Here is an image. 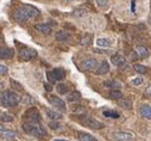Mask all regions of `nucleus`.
<instances>
[{"instance_id": "35", "label": "nucleus", "mask_w": 151, "mask_h": 141, "mask_svg": "<svg viewBox=\"0 0 151 141\" xmlns=\"http://www.w3.org/2000/svg\"><path fill=\"white\" fill-rule=\"evenodd\" d=\"M119 104L122 105L123 108H125V109H131V103L130 102H123V100H120Z\"/></svg>"}, {"instance_id": "2", "label": "nucleus", "mask_w": 151, "mask_h": 141, "mask_svg": "<svg viewBox=\"0 0 151 141\" xmlns=\"http://www.w3.org/2000/svg\"><path fill=\"white\" fill-rule=\"evenodd\" d=\"M22 128L26 134L32 135V136H44L47 134L45 129L37 122H26L23 124Z\"/></svg>"}, {"instance_id": "24", "label": "nucleus", "mask_w": 151, "mask_h": 141, "mask_svg": "<svg viewBox=\"0 0 151 141\" xmlns=\"http://www.w3.org/2000/svg\"><path fill=\"white\" fill-rule=\"evenodd\" d=\"M96 44H98L99 47H109V46L112 44V41L108 40V39H99V40L96 41Z\"/></svg>"}, {"instance_id": "38", "label": "nucleus", "mask_w": 151, "mask_h": 141, "mask_svg": "<svg viewBox=\"0 0 151 141\" xmlns=\"http://www.w3.org/2000/svg\"><path fill=\"white\" fill-rule=\"evenodd\" d=\"M131 11L136 12V1H134V0H132V1H131Z\"/></svg>"}, {"instance_id": "5", "label": "nucleus", "mask_w": 151, "mask_h": 141, "mask_svg": "<svg viewBox=\"0 0 151 141\" xmlns=\"http://www.w3.org/2000/svg\"><path fill=\"white\" fill-rule=\"evenodd\" d=\"M36 56H37V52L31 48H23L19 50V54H18V57L20 61H30Z\"/></svg>"}, {"instance_id": "31", "label": "nucleus", "mask_w": 151, "mask_h": 141, "mask_svg": "<svg viewBox=\"0 0 151 141\" xmlns=\"http://www.w3.org/2000/svg\"><path fill=\"white\" fill-rule=\"evenodd\" d=\"M143 83H144V78H143V77H136V78H133V79L131 80V84L134 85V86H139V85H142Z\"/></svg>"}, {"instance_id": "42", "label": "nucleus", "mask_w": 151, "mask_h": 141, "mask_svg": "<svg viewBox=\"0 0 151 141\" xmlns=\"http://www.w3.org/2000/svg\"><path fill=\"white\" fill-rule=\"evenodd\" d=\"M1 129H3V126H1V124H0V130H1Z\"/></svg>"}, {"instance_id": "12", "label": "nucleus", "mask_w": 151, "mask_h": 141, "mask_svg": "<svg viewBox=\"0 0 151 141\" xmlns=\"http://www.w3.org/2000/svg\"><path fill=\"white\" fill-rule=\"evenodd\" d=\"M35 29L43 35H50L52 31L51 25H49V24H37V25H35Z\"/></svg>"}, {"instance_id": "20", "label": "nucleus", "mask_w": 151, "mask_h": 141, "mask_svg": "<svg viewBox=\"0 0 151 141\" xmlns=\"http://www.w3.org/2000/svg\"><path fill=\"white\" fill-rule=\"evenodd\" d=\"M136 52H137V54H138L139 57H147L149 54H150V50H149L146 47H144V46H139V47H137Z\"/></svg>"}, {"instance_id": "6", "label": "nucleus", "mask_w": 151, "mask_h": 141, "mask_svg": "<svg viewBox=\"0 0 151 141\" xmlns=\"http://www.w3.org/2000/svg\"><path fill=\"white\" fill-rule=\"evenodd\" d=\"M65 73L62 68H55L52 69L50 73H48V78L51 83H55V81H58V80H62L64 78Z\"/></svg>"}, {"instance_id": "34", "label": "nucleus", "mask_w": 151, "mask_h": 141, "mask_svg": "<svg viewBox=\"0 0 151 141\" xmlns=\"http://www.w3.org/2000/svg\"><path fill=\"white\" fill-rule=\"evenodd\" d=\"M96 3L100 7H106L108 5V0H96Z\"/></svg>"}, {"instance_id": "18", "label": "nucleus", "mask_w": 151, "mask_h": 141, "mask_svg": "<svg viewBox=\"0 0 151 141\" xmlns=\"http://www.w3.org/2000/svg\"><path fill=\"white\" fill-rule=\"evenodd\" d=\"M67 99H68V102H70V103L79 102V100L81 99V93L78 92V91H73V92H70V93L67 94Z\"/></svg>"}, {"instance_id": "10", "label": "nucleus", "mask_w": 151, "mask_h": 141, "mask_svg": "<svg viewBox=\"0 0 151 141\" xmlns=\"http://www.w3.org/2000/svg\"><path fill=\"white\" fill-rule=\"evenodd\" d=\"M111 62L114 65V66L119 67V68H123V67H125V65H126V60H125V57L122 56L120 54L113 55V56L111 57Z\"/></svg>"}, {"instance_id": "16", "label": "nucleus", "mask_w": 151, "mask_h": 141, "mask_svg": "<svg viewBox=\"0 0 151 141\" xmlns=\"http://www.w3.org/2000/svg\"><path fill=\"white\" fill-rule=\"evenodd\" d=\"M55 39H56L57 41H60V42H65V41H68V40L70 39V35H69L67 31L61 30V31H57V32H56Z\"/></svg>"}, {"instance_id": "21", "label": "nucleus", "mask_w": 151, "mask_h": 141, "mask_svg": "<svg viewBox=\"0 0 151 141\" xmlns=\"http://www.w3.org/2000/svg\"><path fill=\"white\" fill-rule=\"evenodd\" d=\"M133 69L136 70V72L140 73V74H145V73L147 72V68H146L145 66L140 65V63H134V65H133Z\"/></svg>"}, {"instance_id": "22", "label": "nucleus", "mask_w": 151, "mask_h": 141, "mask_svg": "<svg viewBox=\"0 0 151 141\" xmlns=\"http://www.w3.org/2000/svg\"><path fill=\"white\" fill-rule=\"evenodd\" d=\"M79 140L80 141H98L94 136H92L89 134H86V133H81L79 135Z\"/></svg>"}, {"instance_id": "13", "label": "nucleus", "mask_w": 151, "mask_h": 141, "mask_svg": "<svg viewBox=\"0 0 151 141\" xmlns=\"http://www.w3.org/2000/svg\"><path fill=\"white\" fill-rule=\"evenodd\" d=\"M108 70H109V65H108V62L107 61H102L100 65H99V67H98V69H96V74L98 76H104V74H106V73H108Z\"/></svg>"}, {"instance_id": "28", "label": "nucleus", "mask_w": 151, "mask_h": 141, "mask_svg": "<svg viewBox=\"0 0 151 141\" xmlns=\"http://www.w3.org/2000/svg\"><path fill=\"white\" fill-rule=\"evenodd\" d=\"M109 96H111L113 99H122V97H123V94H122V92H120L119 90H111Z\"/></svg>"}, {"instance_id": "37", "label": "nucleus", "mask_w": 151, "mask_h": 141, "mask_svg": "<svg viewBox=\"0 0 151 141\" xmlns=\"http://www.w3.org/2000/svg\"><path fill=\"white\" fill-rule=\"evenodd\" d=\"M49 127H50L51 129H58L61 126H60L58 123H56V122H52V121H51V122L49 123Z\"/></svg>"}, {"instance_id": "3", "label": "nucleus", "mask_w": 151, "mask_h": 141, "mask_svg": "<svg viewBox=\"0 0 151 141\" xmlns=\"http://www.w3.org/2000/svg\"><path fill=\"white\" fill-rule=\"evenodd\" d=\"M13 18H14V20L18 22V23H24V22H26V20H27L29 18H31V17H30L29 11L26 10V7L23 5V6L18 7V9L14 11Z\"/></svg>"}, {"instance_id": "8", "label": "nucleus", "mask_w": 151, "mask_h": 141, "mask_svg": "<svg viewBox=\"0 0 151 141\" xmlns=\"http://www.w3.org/2000/svg\"><path fill=\"white\" fill-rule=\"evenodd\" d=\"M24 117H26V118L29 120V122H37V123H38V122L41 121V115H40L38 110L35 109V108L29 109V110L25 113Z\"/></svg>"}, {"instance_id": "39", "label": "nucleus", "mask_w": 151, "mask_h": 141, "mask_svg": "<svg viewBox=\"0 0 151 141\" xmlns=\"http://www.w3.org/2000/svg\"><path fill=\"white\" fill-rule=\"evenodd\" d=\"M44 87H45V90H47L48 92H50V91L52 90V87H51L50 85H48V84H44Z\"/></svg>"}, {"instance_id": "36", "label": "nucleus", "mask_w": 151, "mask_h": 141, "mask_svg": "<svg viewBox=\"0 0 151 141\" xmlns=\"http://www.w3.org/2000/svg\"><path fill=\"white\" fill-rule=\"evenodd\" d=\"M7 67L6 66H4V65H0V76H4V74H6L7 73Z\"/></svg>"}, {"instance_id": "40", "label": "nucleus", "mask_w": 151, "mask_h": 141, "mask_svg": "<svg viewBox=\"0 0 151 141\" xmlns=\"http://www.w3.org/2000/svg\"><path fill=\"white\" fill-rule=\"evenodd\" d=\"M146 93H147L149 96H151V85H149V86L146 87Z\"/></svg>"}, {"instance_id": "1", "label": "nucleus", "mask_w": 151, "mask_h": 141, "mask_svg": "<svg viewBox=\"0 0 151 141\" xmlns=\"http://www.w3.org/2000/svg\"><path fill=\"white\" fill-rule=\"evenodd\" d=\"M0 102L5 108H11L16 107V105L20 102V97L12 91H4L0 93Z\"/></svg>"}, {"instance_id": "14", "label": "nucleus", "mask_w": 151, "mask_h": 141, "mask_svg": "<svg viewBox=\"0 0 151 141\" xmlns=\"http://www.w3.org/2000/svg\"><path fill=\"white\" fill-rule=\"evenodd\" d=\"M14 55V50L10 48L0 47V59H11Z\"/></svg>"}, {"instance_id": "33", "label": "nucleus", "mask_w": 151, "mask_h": 141, "mask_svg": "<svg viewBox=\"0 0 151 141\" xmlns=\"http://www.w3.org/2000/svg\"><path fill=\"white\" fill-rule=\"evenodd\" d=\"M11 85H12L14 89H17V90H22V89H23V86H22L18 81H16L14 79H11Z\"/></svg>"}, {"instance_id": "11", "label": "nucleus", "mask_w": 151, "mask_h": 141, "mask_svg": "<svg viewBox=\"0 0 151 141\" xmlns=\"http://www.w3.org/2000/svg\"><path fill=\"white\" fill-rule=\"evenodd\" d=\"M85 124L92 129H101L104 128V124L99 121H96L95 118H92V117H87L86 121H85Z\"/></svg>"}, {"instance_id": "4", "label": "nucleus", "mask_w": 151, "mask_h": 141, "mask_svg": "<svg viewBox=\"0 0 151 141\" xmlns=\"http://www.w3.org/2000/svg\"><path fill=\"white\" fill-rule=\"evenodd\" d=\"M111 136L117 141H132L134 139L133 133L130 132H112Z\"/></svg>"}, {"instance_id": "27", "label": "nucleus", "mask_w": 151, "mask_h": 141, "mask_svg": "<svg viewBox=\"0 0 151 141\" xmlns=\"http://www.w3.org/2000/svg\"><path fill=\"white\" fill-rule=\"evenodd\" d=\"M104 116L105 117H111V118H119L120 117V115L117 111H113V110H111V111H104Z\"/></svg>"}, {"instance_id": "9", "label": "nucleus", "mask_w": 151, "mask_h": 141, "mask_svg": "<svg viewBox=\"0 0 151 141\" xmlns=\"http://www.w3.org/2000/svg\"><path fill=\"white\" fill-rule=\"evenodd\" d=\"M98 66V61L95 59H86L80 63V67L82 70H91L94 69Z\"/></svg>"}, {"instance_id": "29", "label": "nucleus", "mask_w": 151, "mask_h": 141, "mask_svg": "<svg viewBox=\"0 0 151 141\" xmlns=\"http://www.w3.org/2000/svg\"><path fill=\"white\" fill-rule=\"evenodd\" d=\"M91 41H92V36H91L89 33H86L85 36L81 39V42H80V43H81L82 46H88V44L91 43Z\"/></svg>"}, {"instance_id": "30", "label": "nucleus", "mask_w": 151, "mask_h": 141, "mask_svg": "<svg viewBox=\"0 0 151 141\" xmlns=\"http://www.w3.org/2000/svg\"><path fill=\"white\" fill-rule=\"evenodd\" d=\"M0 121L1 122H12L13 117L9 114H0Z\"/></svg>"}, {"instance_id": "7", "label": "nucleus", "mask_w": 151, "mask_h": 141, "mask_svg": "<svg viewBox=\"0 0 151 141\" xmlns=\"http://www.w3.org/2000/svg\"><path fill=\"white\" fill-rule=\"evenodd\" d=\"M49 102L58 111H65V103L57 96H49Z\"/></svg>"}, {"instance_id": "25", "label": "nucleus", "mask_w": 151, "mask_h": 141, "mask_svg": "<svg viewBox=\"0 0 151 141\" xmlns=\"http://www.w3.org/2000/svg\"><path fill=\"white\" fill-rule=\"evenodd\" d=\"M56 91H57L60 94H65V93H68V86H67L65 84H57Z\"/></svg>"}, {"instance_id": "32", "label": "nucleus", "mask_w": 151, "mask_h": 141, "mask_svg": "<svg viewBox=\"0 0 151 141\" xmlns=\"http://www.w3.org/2000/svg\"><path fill=\"white\" fill-rule=\"evenodd\" d=\"M20 100H22V103H23V104H31V103H33L32 97H30V96H27V94H26V96H24Z\"/></svg>"}, {"instance_id": "26", "label": "nucleus", "mask_w": 151, "mask_h": 141, "mask_svg": "<svg viewBox=\"0 0 151 141\" xmlns=\"http://www.w3.org/2000/svg\"><path fill=\"white\" fill-rule=\"evenodd\" d=\"M73 15H74L75 17H83V16L87 15V11H86V9H83V7H80V9L74 10Z\"/></svg>"}, {"instance_id": "15", "label": "nucleus", "mask_w": 151, "mask_h": 141, "mask_svg": "<svg viewBox=\"0 0 151 141\" xmlns=\"http://www.w3.org/2000/svg\"><path fill=\"white\" fill-rule=\"evenodd\" d=\"M139 114L142 117H144L146 120H151V107L150 105H143L139 109Z\"/></svg>"}, {"instance_id": "19", "label": "nucleus", "mask_w": 151, "mask_h": 141, "mask_svg": "<svg viewBox=\"0 0 151 141\" xmlns=\"http://www.w3.org/2000/svg\"><path fill=\"white\" fill-rule=\"evenodd\" d=\"M104 85L107 89H112V90H118V89L122 87L120 81H117V80H107V81L104 83Z\"/></svg>"}, {"instance_id": "41", "label": "nucleus", "mask_w": 151, "mask_h": 141, "mask_svg": "<svg viewBox=\"0 0 151 141\" xmlns=\"http://www.w3.org/2000/svg\"><path fill=\"white\" fill-rule=\"evenodd\" d=\"M54 141H68V140H62V139H56V140H54Z\"/></svg>"}, {"instance_id": "23", "label": "nucleus", "mask_w": 151, "mask_h": 141, "mask_svg": "<svg viewBox=\"0 0 151 141\" xmlns=\"http://www.w3.org/2000/svg\"><path fill=\"white\" fill-rule=\"evenodd\" d=\"M0 135L3 137H6V139H12L16 136V133L12 132V130H5V129H1L0 130Z\"/></svg>"}, {"instance_id": "17", "label": "nucleus", "mask_w": 151, "mask_h": 141, "mask_svg": "<svg viewBox=\"0 0 151 141\" xmlns=\"http://www.w3.org/2000/svg\"><path fill=\"white\" fill-rule=\"evenodd\" d=\"M45 113H47V115H48V117H49L50 120L58 121V120L63 118L62 114H61V113H58V111H55V110H51V109H47V110H45Z\"/></svg>"}]
</instances>
